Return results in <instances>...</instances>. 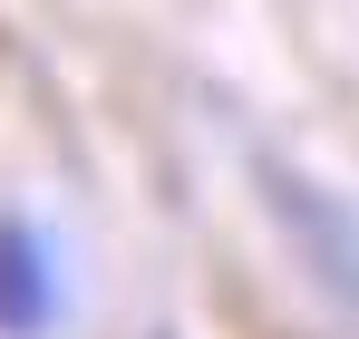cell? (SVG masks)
Listing matches in <instances>:
<instances>
[{
	"label": "cell",
	"mask_w": 359,
	"mask_h": 339,
	"mask_svg": "<svg viewBox=\"0 0 359 339\" xmlns=\"http://www.w3.org/2000/svg\"><path fill=\"white\" fill-rule=\"evenodd\" d=\"M59 320V252L29 223H0V339H39Z\"/></svg>",
	"instance_id": "6da1fadb"
}]
</instances>
